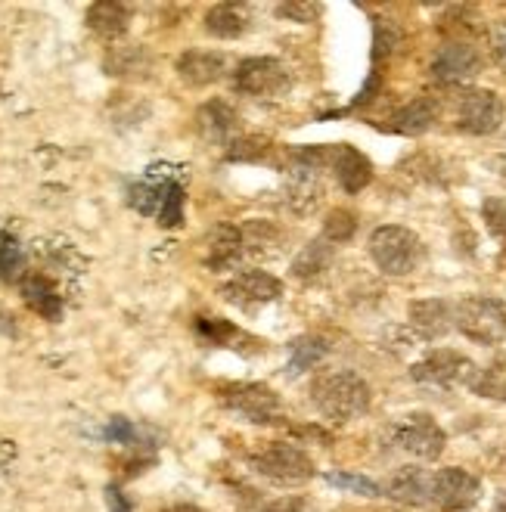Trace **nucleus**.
Instances as JSON below:
<instances>
[{"instance_id":"1","label":"nucleus","mask_w":506,"mask_h":512,"mask_svg":"<svg viewBox=\"0 0 506 512\" xmlns=\"http://www.w3.org/2000/svg\"><path fill=\"white\" fill-rule=\"evenodd\" d=\"M311 401L323 419L351 423L370 410L373 391L364 376L354 370H320L311 382Z\"/></svg>"},{"instance_id":"2","label":"nucleus","mask_w":506,"mask_h":512,"mask_svg":"<svg viewBox=\"0 0 506 512\" xmlns=\"http://www.w3.org/2000/svg\"><path fill=\"white\" fill-rule=\"evenodd\" d=\"M370 258L385 277H407L423 261V243L413 230L385 224L370 233Z\"/></svg>"},{"instance_id":"3","label":"nucleus","mask_w":506,"mask_h":512,"mask_svg":"<svg viewBox=\"0 0 506 512\" xmlns=\"http://www.w3.org/2000/svg\"><path fill=\"white\" fill-rule=\"evenodd\" d=\"M454 326L475 345H500L506 339V305L488 295H469L454 305Z\"/></svg>"},{"instance_id":"4","label":"nucleus","mask_w":506,"mask_h":512,"mask_svg":"<svg viewBox=\"0 0 506 512\" xmlns=\"http://www.w3.org/2000/svg\"><path fill=\"white\" fill-rule=\"evenodd\" d=\"M249 466L267 478L274 481V485H283V488H292V485H305V481L314 478V460L305 454L299 444H286V441H274L249 457Z\"/></svg>"},{"instance_id":"5","label":"nucleus","mask_w":506,"mask_h":512,"mask_svg":"<svg viewBox=\"0 0 506 512\" xmlns=\"http://www.w3.org/2000/svg\"><path fill=\"white\" fill-rule=\"evenodd\" d=\"M221 404L233 410L236 416L249 419L255 426H271L277 419H283V401L274 388H267L261 382H230L218 388Z\"/></svg>"},{"instance_id":"6","label":"nucleus","mask_w":506,"mask_h":512,"mask_svg":"<svg viewBox=\"0 0 506 512\" xmlns=\"http://www.w3.org/2000/svg\"><path fill=\"white\" fill-rule=\"evenodd\" d=\"M479 367L472 364V360L454 348H438V351H429L423 360H416L410 367V379L420 382V385H429V388H457V385H466L475 379Z\"/></svg>"},{"instance_id":"7","label":"nucleus","mask_w":506,"mask_h":512,"mask_svg":"<svg viewBox=\"0 0 506 512\" xmlns=\"http://www.w3.org/2000/svg\"><path fill=\"white\" fill-rule=\"evenodd\" d=\"M233 87L243 97H280L292 87L289 66L274 56H246L233 69Z\"/></svg>"},{"instance_id":"8","label":"nucleus","mask_w":506,"mask_h":512,"mask_svg":"<svg viewBox=\"0 0 506 512\" xmlns=\"http://www.w3.org/2000/svg\"><path fill=\"white\" fill-rule=\"evenodd\" d=\"M389 441L395 444V450L416 460H438L444 444H448V435L429 413H410L389 429Z\"/></svg>"},{"instance_id":"9","label":"nucleus","mask_w":506,"mask_h":512,"mask_svg":"<svg viewBox=\"0 0 506 512\" xmlns=\"http://www.w3.org/2000/svg\"><path fill=\"white\" fill-rule=\"evenodd\" d=\"M503 125V100L494 90L469 87L457 97V128L472 137H488Z\"/></svg>"},{"instance_id":"10","label":"nucleus","mask_w":506,"mask_h":512,"mask_svg":"<svg viewBox=\"0 0 506 512\" xmlns=\"http://www.w3.org/2000/svg\"><path fill=\"white\" fill-rule=\"evenodd\" d=\"M429 72L444 87H466L482 72V53L475 50L472 44H463V41L441 44L435 50V56H432Z\"/></svg>"},{"instance_id":"11","label":"nucleus","mask_w":506,"mask_h":512,"mask_svg":"<svg viewBox=\"0 0 506 512\" xmlns=\"http://www.w3.org/2000/svg\"><path fill=\"white\" fill-rule=\"evenodd\" d=\"M482 497V481L466 469L448 466L432 475V503L444 512L472 509Z\"/></svg>"},{"instance_id":"12","label":"nucleus","mask_w":506,"mask_h":512,"mask_svg":"<svg viewBox=\"0 0 506 512\" xmlns=\"http://www.w3.org/2000/svg\"><path fill=\"white\" fill-rule=\"evenodd\" d=\"M221 295L230 305L252 311V308L277 301L283 295V283L274 274H267V270H243V274H236L233 280L221 286Z\"/></svg>"},{"instance_id":"13","label":"nucleus","mask_w":506,"mask_h":512,"mask_svg":"<svg viewBox=\"0 0 506 512\" xmlns=\"http://www.w3.org/2000/svg\"><path fill=\"white\" fill-rule=\"evenodd\" d=\"M410 326L413 333L420 336L423 342H438L454 329V305L444 298H420L410 301Z\"/></svg>"},{"instance_id":"14","label":"nucleus","mask_w":506,"mask_h":512,"mask_svg":"<svg viewBox=\"0 0 506 512\" xmlns=\"http://www.w3.org/2000/svg\"><path fill=\"white\" fill-rule=\"evenodd\" d=\"M174 72L187 87L218 84L227 75V56L221 50H184L177 56Z\"/></svg>"},{"instance_id":"15","label":"nucleus","mask_w":506,"mask_h":512,"mask_svg":"<svg viewBox=\"0 0 506 512\" xmlns=\"http://www.w3.org/2000/svg\"><path fill=\"white\" fill-rule=\"evenodd\" d=\"M19 292H22V301L28 305V311H35L47 323L63 320L66 301H63V295H59L56 283L47 274H41V270H28V277L19 283Z\"/></svg>"},{"instance_id":"16","label":"nucleus","mask_w":506,"mask_h":512,"mask_svg":"<svg viewBox=\"0 0 506 512\" xmlns=\"http://www.w3.org/2000/svg\"><path fill=\"white\" fill-rule=\"evenodd\" d=\"M236 128H240V115L227 100H208L196 109V131L205 143L230 146Z\"/></svg>"},{"instance_id":"17","label":"nucleus","mask_w":506,"mask_h":512,"mask_svg":"<svg viewBox=\"0 0 506 512\" xmlns=\"http://www.w3.org/2000/svg\"><path fill=\"white\" fill-rule=\"evenodd\" d=\"M103 72L118 81H146L153 75V53L143 44H115L103 56Z\"/></svg>"},{"instance_id":"18","label":"nucleus","mask_w":506,"mask_h":512,"mask_svg":"<svg viewBox=\"0 0 506 512\" xmlns=\"http://www.w3.org/2000/svg\"><path fill=\"white\" fill-rule=\"evenodd\" d=\"M330 168L339 180V187L345 193H361L370 180H373V165L370 159L361 153V149H354L351 143H336L330 146Z\"/></svg>"},{"instance_id":"19","label":"nucleus","mask_w":506,"mask_h":512,"mask_svg":"<svg viewBox=\"0 0 506 512\" xmlns=\"http://www.w3.org/2000/svg\"><path fill=\"white\" fill-rule=\"evenodd\" d=\"M382 491L401 506H426L432 500V475L420 466H401Z\"/></svg>"},{"instance_id":"20","label":"nucleus","mask_w":506,"mask_h":512,"mask_svg":"<svg viewBox=\"0 0 506 512\" xmlns=\"http://www.w3.org/2000/svg\"><path fill=\"white\" fill-rule=\"evenodd\" d=\"M246 255L243 230L233 224H218L205 236V267L212 270H230L236 261Z\"/></svg>"},{"instance_id":"21","label":"nucleus","mask_w":506,"mask_h":512,"mask_svg":"<svg viewBox=\"0 0 506 512\" xmlns=\"http://www.w3.org/2000/svg\"><path fill=\"white\" fill-rule=\"evenodd\" d=\"M134 10L128 4H118V0H97V4L87 7V28L103 41H118L128 28H131Z\"/></svg>"},{"instance_id":"22","label":"nucleus","mask_w":506,"mask_h":512,"mask_svg":"<svg viewBox=\"0 0 506 512\" xmlns=\"http://www.w3.org/2000/svg\"><path fill=\"white\" fill-rule=\"evenodd\" d=\"M286 208L292 215H311L320 208L323 202V184H320V174H311V171H295L289 168V180H286Z\"/></svg>"},{"instance_id":"23","label":"nucleus","mask_w":506,"mask_h":512,"mask_svg":"<svg viewBox=\"0 0 506 512\" xmlns=\"http://www.w3.org/2000/svg\"><path fill=\"white\" fill-rule=\"evenodd\" d=\"M438 115H441V106L435 97H416L392 115L389 131L404 134V137H420V134L435 128Z\"/></svg>"},{"instance_id":"24","label":"nucleus","mask_w":506,"mask_h":512,"mask_svg":"<svg viewBox=\"0 0 506 512\" xmlns=\"http://www.w3.org/2000/svg\"><path fill=\"white\" fill-rule=\"evenodd\" d=\"M333 258H336V246L326 243L323 236H317L299 255H295L289 274H292V280H299V283H317L326 270L333 267Z\"/></svg>"},{"instance_id":"25","label":"nucleus","mask_w":506,"mask_h":512,"mask_svg":"<svg viewBox=\"0 0 506 512\" xmlns=\"http://www.w3.org/2000/svg\"><path fill=\"white\" fill-rule=\"evenodd\" d=\"M249 25H252V16L246 4H215L205 13V32L221 41L243 38L249 32Z\"/></svg>"},{"instance_id":"26","label":"nucleus","mask_w":506,"mask_h":512,"mask_svg":"<svg viewBox=\"0 0 506 512\" xmlns=\"http://www.w3.org/2000/svg\"><path fill=\"white\" fill-rule=\"evenodd\" d=\"M330 342L323 336H299L289 342V360H286V376H302L305 370H314L320 360L330 354Z\"/></svg>"},{"instance_id":"27","label":"nucleus","mask_w":506,"mask_h":512,"mask_svg":"<svg viewBox=\"0 0 506 512\" xmlns=\"http://www.w3.org/2000/svg\"><path fill=\"white\" fill-rule=\"evenodd\" d=\"M243 230V243H246V255H264V258H274L280 255L283 246V230L271 221H249L240 227Z\"/></svg>"},{"instance_id":"28","label":"nucleus","mask_w":506,"mask_h":512,"mask_svg":"<svg viewBox=\"0 0 506 512\" xmlns=\"http://www.w3.org/2000/svg\"><path fill=\"white\" fill-rule=\"evenodd\" d=\"M28 277V258L22 243L13 233H0V283L4 286H19Z\"/></svg>"},{"instance_id":"29","label":"nucleus","mask_w":506,"mask_h":512,"mask_svg":"<svg viewBox=\"0 0 506 512\" xmlns=\"http://www.w3.org/2000/svg\"><path fill=\"white\" fill-rule=\"evenodd\" d=\"M469 391L479 398L506 404V357H494L485 370L475 373V379L469 382Z\"/></svg>"},{"instance_id":"30","label":"nucleus","mask_w":506,"mask_h":512,"mask_svg":"<svg viewBox=\"0 0 506 512\" xmlns=\"http://www.w3.org/2000/svg\"><path fill=\"white\" fill-rule=\"evenodd\" d=\"M162 193H165V180H137V184L128 187V205L143 218H156L159 205H162Z\"/></svg>"},{"instance_id":"31","label":"nucleus","mask_w":506,"mask_h":512,"mask_svg":"<svg viewBox=\"0 0 506 512\" xmlns=\"http://www.w3.org/2000/svg\"><path fill=\"white\" fill-rule=\"evenodd\" d=\"M184 205H187V190L177 180H165V193H162V205H159V227L165 230H177L184 224Z\"/></svg>"},{"instance_id":"32","label":"nucleus","mask_w":506,"mask_h":512,"mask_svg":"<svg viewBox=\"0 0 506 512\" xmlns=\"http://www.w3.org/2000/svg\"><path fill=\"white\" fill-rule=\"evenodd\" d=\"M196 336L205 342V345H218V348H224V345H230L233 339H243V333L236 329L230 320H224V317H196ZM233 348V345H230Z\"/></svg>"},{"instance_id":"33","label":"nucleus","mask_w":506,"mask_h":512,"mask_svg":"<svg viewBox=\"0 0 506 512\" xmlns=\"http://www.w3.org/2000/svg\"><path fill=\"white\" fill-rule=\"evenodd\" d=\"M401 44V28L385 19V16H373V63H382L389 59Z\"/></svg>"},{"instance_id":"34","label":"nucleus","mask_w":506,"mask_h":512,"mask_svg":"<svg viewBox=\"0 0 506 512\" xmlns=\"http://www.w3.org/2000/svg\"><path fill=\"white\" fill-rule=\"evenodd\" d=\"M354 233H357V215L348 212V208H333V212L326 215V221H323L326 243L342 246V243H348V239H354Z\"/></svg>"},{"instance_id":"35","label":"nucleus","mask_w":506,"mask_h":512,"mask_svg":"<svg viewBox=\"0 0 506 512\" xmlns=\"http://www.w3.org/2000/svg\"><path fill=\"white\" fill-rule=\"evenodd\" d=\"M326 485L348 491V494H361V497H382L385 494L373 478L357 475V472H326Z\"/></svg>"},{"instance_id":"36","label":"nucleus","mask_w":506,"mask_h":512,"mask_svg":"<svg viewBox=\"0 0 506 512\" xmlns=\"http://www.w3.org/2000/svg\"><path fill=\"white\" fill-rule=\"evenodd\" d=\"M271 153H274L271 140H264V137H243V140H233L230 143L227 159L230 162H264V159H271Z\"/></svg>"},{"instance_id":"37","label":"nucleus","mask_w":506,"mask_h":512,"mask_svg":"<svg viewBox=\"0 0 506 512\" xmlns=\"http://www.w3.org/2000/svg\"><path fill=\"white\" fill-rule=\"evenodd\" d=\"M103 438H106L109 444L137 447L140 432H137V426L131 423V419H125V416H112L109 423H106V429H103Z\"/></svg>"},{"instance_id":"38","label":"nucleus","mask_w":506,"mask_h":512,"mask_svg":"<svg viewBox=\"0 0 506 512\" xmlns=\"http://www.w3.org/2000/svg\"><path fill=\"white\" fill-rule=\"evenodd\" d=\"M482 218L494 236L506 239V199L503 196H488L482 202Z\"/></svg>"},{"instance_id":"39","label":"nucleus","mask_w":506,"mask_h":512,"mask_svg":"<svg viewBox=\"0 0 506 512\" xmlns=\"http://www.w3.org/2000/svg\"><path fill=\"white\" fill-rule=\"evenodd\" d=\"M320 13H323L320 4H305V0H289V4H277V16L280 19L299 22V25H311Z\"/></svg>"},{"instance_id":"40","label":"nucleus","mask_w":506,"mask_h":512,"mask_svg":"<svg viewBox=\"0 0 506 512\" xmlns=\"http://www.w3.org/2000/svg\"><path fill=\"white\" fill-rule=\"evenodd\" d=\"M491 53L497 59V66L506 69V19L494 22V28H491Z\"/></svg>"},{"instance_id":"41","label":"nucleus","mask_w":506,"mask_h":512,"mask_svg":"<svg viewBox=\"0 0 506 512\" xmlns=\"http://www.w3.org/2000/svg\"><path fill=\"white\" fill-rule=\"evenodd\" d=\"M379 87H382V78H379V72H370L367 84H364L361 90H357V97H354L351 109H361V106H370V103L376 100V94H379Z\"/></svg>"},{"instance_id":"42","label":"nucleus","mask_w":506,"mask_h":512,"mask_svg":"<svg viewBox=\"0 0 506 512\" xmlns=\"http://www.w3.org/2000/svg\"><path fill=\"white\" fill-rule=\"evenodd\" d=\"M264 512H311V500L308 497H280L274 503H267Z\"/></svg>"},{"instance_id":"43","label":"nucleus","mask_w":506,"mask_h":512,"mask_svg":"<svg viewBox=\"0 0 506 512\" xmlns=\"http://www.w3.org/2000/svg\"><path fill=\"white\" fill-rule=\"evenodd\" d=\"M106 506H109V512H134V503L128 500V494L118 485L106 488Z\"/></svg>"},{"instance_id":"44","label":"nucleus","mask_w":506,"mask_h":512,"mask_svg":"<svg viewBox=\"0 0 506 512\" xmlns=\"http://www.w3.org/2000/svg\"><path fill=\"white\" fill-rule=\"evenodd\" d=\"M168 512H202L199 506H193V503H177V506H171Z\"/></svg>"},{"instance_id":"45","label":"nucleus","mask_w":506,"mask_h":512,"mask_svg":"<svg viewBox=\"0 0 506 512\" xmlns=\"http://www.w3.org/2000/svg\"><path fill=\"white\" fill-rule=\"evenodd\" d=\"M494 512H506V491H500V494H497V500H494Z\"/></svg>"},{"instance_id":"46","label":"nucleus","mask_w":506,"mask_h":512,"mask_svg":"<svg viewBox=\"0 0 506 512\" xmlns=\"http://www.w3.org/2000/svg\"><path fill=\"white\" fill-rule=\"evenodd\" d=\"M497 168H500V174H503V177H506V153H503V156H500V159H497Z\"/></svg>"}]
</instances>
